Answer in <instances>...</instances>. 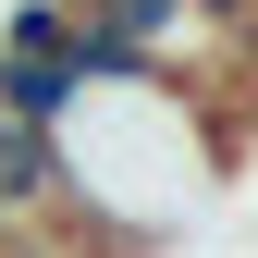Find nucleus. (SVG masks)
<instances>
[{"label":"nucleus","instance_id":"1","mask_svg":"<svg viewBox=\"0 0 258 258\" xmlns=\"http://www.w3.org/2000/svg\"><path fill=\"white\" fill-rule=\"evenodd\" d=\"M37 136H49L61 209L86 221L99 258H172L234 172V111H209L197 86L148 74L123 49H86V74L37 111Z\"/></svg>","mask_w":258,"mask_h":258}]
</instances>
